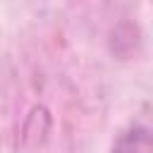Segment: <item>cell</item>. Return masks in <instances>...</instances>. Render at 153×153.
Segmentation results:
<instances>
[{"instance_id":"cell-1","label":"cell","mask_w":153,"mask_h":153,"mask_svg":"<svg viewBox=\"0 0 153 153\" xmlns=\"http://www.w3.org/2000/svg\"><path fill=\"white\" fill-rule=\"evenodd\" d=\"M112 153H153V131L136 127L120 136Z\"/></svg>"}]
</instances>
